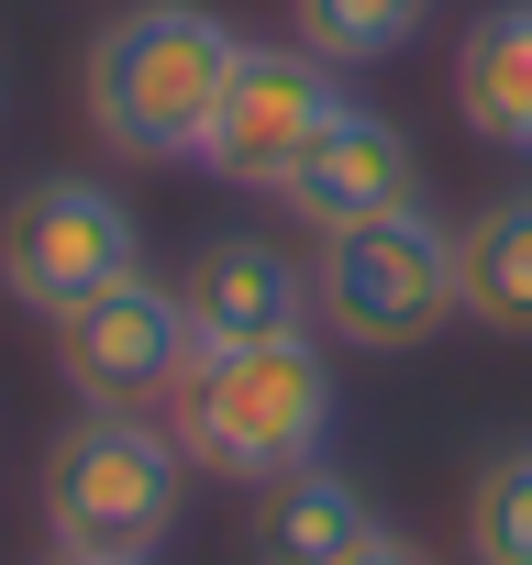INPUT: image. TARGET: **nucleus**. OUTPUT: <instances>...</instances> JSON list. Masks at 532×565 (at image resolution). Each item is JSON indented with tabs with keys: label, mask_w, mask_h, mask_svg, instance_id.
<instances>
[{
	"label": "nucleus",
	"mask_w": 532,
	"mask_h": 565,
	"mask_svg": "<svg viewBox=\"0 0 532 565\" xmlns=\"http://www.w3.org/2000/svg\"><path fill=\"white\" fill-rule=\"evenodd\" d=\"M244 34L211 0H134L78 56V111L123 167H200V134L233 89Z\"/></svg>",
	"instance_id": "obj_2"
},
{
	"label": "nucleus",
	"mask_w": 532,
	"mask_h": 565,
	"mask_svg": "<svg viewBox=\"0 0 532 565\" xmlns=\"http://www.w3.org/2000/svg\"><path fill=\"white\" fill-rule=\"evenodd\" d=\"M167 433L189 444V466L233 477V488H278L300 466H322L333 444V333H244V344H200L167 388Z\"/></svg>",
	"instance_id": "obj_1"
},
{
	"label": "nucleus",
	"mask_w": 532,
	"mask_h": 565,
	"mask_svg": "<svg viewBox=\"0 0 532 565\" xmlns=\"http://www.w3.org/2000/svg\"><path fill=\"white\" fill-rule=\"evenodd\" d=\"M433 34V0H289V45L322 67H389Z\"/></svg>",
	"instance_id": "obj_13"
},
{
	"label": "nucleus",
	"mask_w": 532,
	"mask_h": 565,
	"mask_svg": "<svg viewBox=\"0 0 532 565\" xmlns=\"http://www.w3.org/2000/svg\"><path fill=\"white\" fill-rule=\"evenodd\" d=\"M355 565H433V543H411V532H377Z\"/></svg>",
	"instance_id": "obj_15"
},
{
	"label": "nucleus",
	"mask_w": 532,
	"mask_h": 565,
	"mask_svg": "<svg viewBox=\"0 0 532 565\" xmlns=\"http://www.w3.org/2000/svg\"><path fill=\"white\" fill-rule=\"evenodd\" d=\"M145 266V222L123 189L56 167V178H23L12 211H0V300L34 311V322H67L78 300H100L111 277Z\"/></svg>",
	"instance_id": "obj_5"
},
{
	"label": "nucleus",
	"mask_w": 532,
	"mask_h": 565,
	"mask_svg": "<svg viewBox=\"0 0 532 565\" xmlns=\"http://www.w3.org/2000/svg\"><path fill=\"white\" fill-rule=\"evenodd\" d=\"M444 89H455V122L499 156H532V0H488L466 12L455 56H444Z\"/></svg>",
	"instance_id": "obj_10"
},
{
	"label": "nucleus",
	"mask_w": 532,
	"mask_h": 565,
	"mask_svg": "<svg viewBox=\"0 0 532 565\" xmlns=\"http://www.w3.org/2000/svg\"><path fill=\"white\" fill-rule=\"evenodd\" d=\"M466 554L477 565H532V444H499L466 488Z\"/></svg>",
	"instance_id": "obj_14"
},
{
	"label": "nucleus",
	"mask_w": 532,
	"mask_h": 565,
	"mask_svg": "<svg viewBox=\"0 0 532 565\" xmlns=\"http://www.w3.org/2000/svg\"><path fill=\"white\" fill-rule=\"evenodd\" d=\"M45 565H156V554H67V543H45Z\"/></svg>",
	"instance_id": "obj_16"
},
{
	"label": "nucleus",
	"mask_w": 532,
	"mask_h": 565,
	"mask_svg": "<svg viewBox=\"0 0 532 565\" xmlns=\"http://www.w3.org/2000/svg\"><path fill=\"white\" fill-rule=\"evenodd\" d=\"M178 499H189V444L156 433L145 411H78L34 477L45 543L67 554H156L178 532Z\"/></svg>",
	"instance_id": "obj_4"
},
{
	"label": "nucleus",
	"mask_w": 532,
	"mask_h": 565,
	"mask_svg": "<svg viewBox=\"0 0 532 565\" xmlns=\"http://www.w3.org/2000/svg\"><path fill=\"white\" fill-rule=\"evenodd\" d=\"M178 300L200 322V344H244V333H300L311 322V266L266 233H211L178 266Z\"/></svg>",
	"instance_id": "obj_9"
},
{
	"label": "nucleus",
	"mask_w": 532,
	"mask_h": 565,
	"mask_svg": "<svg viewBox=\"0 0 532 565\" xmlns=\"http://www.w3.org/2000/svg\"><path fill=\"white\" fill-rule=\"evenodd\" d=\"M389 521H377V499L344 477V466H300V477H278L255 499V565H355L366 543H377Z\"/></svg>",
	"instance_id": "obj_11"
},
{
	"label": "nucleus",
	"mask_w": 532,
	"mask_h": 565,
	"mask_svg": "<svg viewBox=\"0 0 532 565\" xmlns=\"http://www.w3.org/2000/svg\"><path fill=\"white\" fill-rule=\"evenodd\" d=\"M333 111H344V67H322L311 45H255V34H244L233 89H222V111H211V134H200V167H211L222 189H244V200H278V189L300 178V156L322 145Z\"/></svg>",
	"instance_id": "obj_6"
},
{
	"label": "nucleus",
	"mask_w": 532,
	"mask_h": 565,
	"mask_svg": "<svg viewBox=\"0 0 532 565\" xmlns=\"http://www.w3.org/2000/svg\"><path fill=\"white\" fill-rule=\"evenodd\" d=\"M400 200H422V156H411V134H400L377 100H344V111L322 122V145L300 156V178L278 189V211L311 222V233L377 222V211H400Z\"/></svg>",
	"instance_id": "obj_8"
},
{
	"label": "nucleus",
	"mask_w": 532,
	"mask_h": 565,
	"mask_svg": "<svg viewBox=\"0 0 532 565\" xmlns=\"http://www.w3.org/2000/svg\"><path fill=\"white\" fill-rule=\"evenodd\" d=\"M189 355H200V322L178 300V277H156V266L111 277L100 300H78L56 322V377H67L78 411H145V399L178 388Z\"/></svg>",
	"instance_id": "obj_7"
},
{
	"label": "nucleus",
	"mask_w": 532,
	"mask_h": 565,
	"mask_svg": "<svg viewBox=\"0 0 532 565\" xmlns=\"http://www.w3.org/2000/svg\"><path fill=\"white\" fill-rule=\"evenodd\" d=\"M455 300L477 333L532 344V189H499L455 222Z\"/></svg>",
	"instance_id": "obj_12"
},
{
	"label": "nucleus",
	"mask_w": 532,
	"mask_h": 565,
	"mask_svg": "<svg viewBox=\"0 0 532 565\" xmlns=\"http://www.w3.org/2000/svg\"><path fill=\"white\" fill-rule=\"evenodd\" d=\"M311 322L333 344H355V355H411L444 322H466V300H455V222L400 200L377 222L322 233L311 244Z\"/></svg>",
	"instance_id": "obj_3"
}]
</instances>
